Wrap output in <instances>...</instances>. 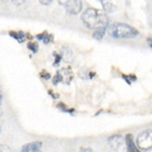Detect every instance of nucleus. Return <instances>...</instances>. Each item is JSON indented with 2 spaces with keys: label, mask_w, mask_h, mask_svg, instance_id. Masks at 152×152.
Here are the masks:
<instances>
[{
  "label": "nucleus",
  "mask_w": 152,
  "mask_h": 152,
  "mask_svg": "<svg viewBox=\"0 0 152 152\" xmlns=\"http://www.w3.org/2000/svg\"><path fill=\"white\" fill-rule=\"evenodd\" d=\"M40 76H41V78H43V80H50L51 78V74H50L49 72H46V71H41V73H40Z\"/></svg>",
  "instance_id": "obj_14"
},
{
  "label": "nucleus",
  "mask_w": 152,
  "mask_h": 152,
  "mask_svg": "<svg viewBox=\"0 0 152 152\" xmlns=\"http://www.w3.org/2000/svg\"><path fill=\"white\" fill-rule=\"evenodd\" d=\"M122 78L127 82V84H128V85H131V80H129V76H128V75H125V74H124V75H122Z\"/></svg>",
  "instance_id": "obj_19"
},
{
  "label": "nucleus",
  "mask_w": 152,
  "mask_h": 152,
  "mask_svg": "<svg viewBox=\"0 0 152 152\" xmlns=\"http://www.w3.org/2000/svg\"><path fill=\"white\" fill-rule=\"evenodd\" d=\"M28 49L31 50L33 53H37L39 51V44L35 43V42H29L28 43Z\"/></svg>",
  "instance_id": "obj_12"
},
{
  "label": "nucleus",
  "mask_w": 152,
  "mask_h": 152,
  "mask_svg": "<svg viewBox=\"0 0 152 152\" xmlns=\"http://www.w3.org/2000/svg\"><path fill=\"white\" fill-rule=\"evenodd\" d=\"M107 30L108 34L114 39H134L139 35V31L136 28L126 23H114Z\"/></svg>",
  "instance_id": "obj_2"
},
{
  "label": "nucleus",
  "mask_w": 152,
  "mask_h": 152,
  "mask_svg": "<svg viewBox=\"0 0 152 152\" xmlns=\"http://www.w3.org/2000/svg\"><path fill=\"white\" fill-rule=\"evenodd\" d=\"M9 35L11 38L15 39L19 43H22V42L26 41V34L23 33L22 31H19V32H15V31H10L9 32Z\"/></svg>",
  "instance_id": "obj_10"
},
{
  "label": "nucleus",
  "mask_w": 152,
  "mask_h": 152,
  "mask_svg": "<svg viewBox=\"0 0 152 152\" xmlns=\"http://www.w3.org/2000/svg\"><path fill=\"white\" fill-rule=\"evenodd\" d=\"M73 80V73L71 71L69 67L67 69H61L57 71V73L55 74V76L52 80V83H53L54 86L58 85L60 83H64L66 85H69L71 82Z\"/></svg>",
  "instance_id": "obj_4"
},
{
  "label": "nucleus",
  "mask_w": 152,
  "mask_h": 152,
  "mask_svg": "<svg viewBox=\"0 0 152 152\" xmlns=\"http://www.w3.org/2000/svg\"><path fill=\"white\" fill-rule=\"evenodd\" d=\"M108 142H109V145L114 150H119V149L122 148L124 142H126V140H124V138L120 134H115V136H111L110 138H108Z\"/></svg>",
  "instance_id": "obj_6"
},
{
  "label": "nucleus",
  "mask_w": 152,
  "mask_h": 152,
  "mask_svg": "<svg viewBox=\"0 0 152 152\" xmlns=\"http://www.w3.org/2000/svg\"><path fill=\"white\" fill-rule=\"evenodd\" d=\"M99 2L102 4L103 6L104 10L108 13H111V12H115L116 11V6H115L113 2H111L110 0H98Z\"/></svg>",
  "instance_id": "obj_9"
},
{
  "label": "nucleus",
  "mask_w": 152,
  "mask_h": 152,
  "mask_svg": "<svg viewBox=\"0 0 152 152\" xmlns=\"http://www.w3.org/2000/svg\"><path fill=\"white\" fill-rule=\"evenodd\" d=\"M125 140H126V145H127V151L136 152L139 150V149L136 147V143H134V141H133V137L131 133H128V134L126 136Z\"/></svg>",
  "instance_id": "obj_8"
},
{
  "label": "nucleus",
  "mask_w": 152,
  "mask_h": 152,
  "mask_svg": "<svg viewBox=\"0 0 152 152\" xmlns=\"http://www.w3.org/2000/svg\"><path fill=\"white\" fill-rule=\"evenodd\" d=\"M49 93H50V94H51V95H52V97H53L54 99L58 98V95H57V94H54V93H53V91H49Z\"/></svg>",
  "instance_id": "obj_20"
},
{
  "label": "nucleus",
  "mask_w": 152,
  "mask_h": 152,
  "mask_svg": "<svg viewBox=\"0 0 152 152\" xmlns=\"http://www.w3.org/2000/svg\"><path fill=\"white\" fill-rule=\"evenodd\" d=\"M80 19L88 29L97 30L102 28H108V18L103 11L95 8H88L83 12Z\"/></svg>",
  "instance_id": "obj_1"
},
{
  "label": "nucleus",
  "mask_w": 152,
  "mask_h": 152,
  "mask_svg": "<svg viewBox=\"0 0 152 152\" xmlns=\"http://www.w3.org/2000/svg\"><path fill=\"white\" fill-rule=\"evenodd\" d=\"M42 41L44 42L45 44H49V43H51V42L53 41V34H49V33H45V35H44V39H43Z\"/></svg>",
  "instance_id": "obj_13"
},
{
  "label": "nucleus",
  "mask_w": 152,
  "mask_h": 152,
  "mask_svg": "<svg viewBox=\"0 0 152 152\" xmlns=\"http://www.w3.org/2000/svg\"><path fill=\"white\" fill-rule=\"evenodd\" d=\"M106 30H107V28H102V29L95 30L94 33H93V38L95 39V40H97V41H100V40L104 38V34H105Z\"/></svg>",
  "instance_id": "obj_11"
},
{
  "label": "nucleus",
  "mask_w": 152,
  "mask_h": 152,
  "mask_svg": "<svg viewBox=\"0 0 152 152\" xmlns=\"http://www.w3.org/2000/svg\"><path fill=\"white\" fill-rule=\"evenodd\" d=\"M58 4H62L69 15H78L83 9L82 0H58Z\"/></svg>",
  "instance_id": "obj_5"
},
{
  "label": "nucleus",
  "mask_w": 152,
  "mask_h": 152,
  "mask_svg": "<svg viewBox=\"0 0 152 152\" xmlns=\"http://www.w3.org/2000/svg\"><path fill=\"white\" fill-rule=\"evenodd\" d=\"M40 1V4H43V6H49V4H51V2L53 1V0H39Z\"/></svg>",
  "instance_id": "obj_17"
},
{
  "label": "nucleus",
  "mask_w": 152,
  "mask_h": 152,
  "mask_svg": "<svg viewBox=\"0 0 152 152\" xmlns=\"http://www.w3.org/2000/svg\"><path fill=\"white\" fill-rule=\"evenodd\" d=\"M57 108H60L63 113H66V111H67V107L65 106L64 104H58V105H57Z\"/></svg>",
  "instance_id": "obj_16"
},
{
  "label": "nucleus",
  "mask_w": 152,
  "mask_h": 152,
  "mask_svg": "<svg viewBox=\"0 0 152 152\" xmlns=\"http://www.w3.org/2000/svg\"><path fill=\"white\" fill-rule=\"evenodd\" d=\"M42 147V142L41 141H34V142H30V143H27L22 147L23 152H38L41 150Z\"/></svg>",
  "instance_id": "obj_7"
},
{
  "label": "nucleus",
  "mask_w": 152,
  "mask_h": 152,
  "mask_svg": "<svg viewBox=\"0 0 152 152\" xmlns=\"http://www.w3.org/2000/svg\"><path fill=\"white\" fill-rule=\"evenodd\" d=\"M80 151H88V152H91L93 151V149H89V148H85V149H80Z\"/></svg>",
  "instance_id": "obj_23"
},
{
  "label": "nucleus",
  "mask_w": 152,
  "mask_h": 152,
  "mask_svg": "<svg viewBox=\"0 0 152 152\" xmlns=\"http://www.w3.org/2000/svg\"><path fill=\"white\" fill-rule=\"evenodd\" d=\"M147 42H148L149 46H150V48H151V49H152V39H150V38H149L148 40H147Z\"/></svg>",
  "instance_id": "obj_22"
},
{
  "label": "nucleus",
  "mask_w": 152,
  "mask_h": 152,
  "mask_svg": "<svg viewBox=\"0 0 152 152\" xmlns=\"http://www.w3.org/2000/svg\"><path fill=\"white\" fill-rule=\"evenodd\" d=\"M137 145L139 150L148 151L152 149V130H145L137 137Z\"/></svg>",
  "instance_id": "obj_3"
},
{
  "label": "nucleus",
  "mask_w": 152,
  "mask_h": 152,
  "mask_svg": "<svg viewBox=\"0 0 152 152\" xmlns=\"http://www.w3.org/2000/svg\"><path fill=\"white\" fill-rule=\"evenodd\" d=\"M12 4H15V6H20V4H22L24 2V0H11Z\"/></svg>",
  "instance_id": "obj_18"
},
{
  "label": "nucleus",
  "mask_w": 152,
  "mask_h": 152,
  "mask_svg": "<svg viewBox=\"0 0 152 152\" xmlns=\"http://www.w3.org/2000/svg\"><path fill=\"white\" fill-rule=\"evenodd\" d=\"M129 76V78L131 82H134V80H137V76H134V75H128Z\"/></svg>",
  "instance_id": "obj_21"
},
{
  "label": "nucleus",
  "mask_w": 152,
  "mask_h": 152,
  "mask_svg": "<svg viewBox=\"0 0 152 152\" xmlns=\"http://www.w3.org/2000/svg\"><path fill=\"white\" fill-rule=\"evenodd\" d=\"M53 55H54V57H55V61H54L53 65H54V66H56V65L60 64V61H61V58H62L63 56H62V54L55 53V52L53 53Z\"/></svg>",
  "instance_id": "obj_15"
}]
</instances>
